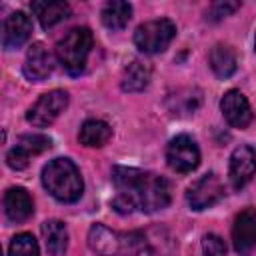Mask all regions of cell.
Returning a JSON list of instances; mask_svg holds the SVG:
<instances>
[{"label": "cell", "mask_w": 256, "mask_h": 256, "mask_svg": "<svg viewBox=\"0 0 256 256\" xmlns=\"http://www.w3.org/2000/svg\"><path fill=\"white\" fill-rule=\"evenodd\" d=\"M112 182L116 186L112 208L120 214H130L134 210L156 212L170 204V184L158 174L114 166Z\"/></svg>", "instance_id": "6da1fadb"}, {"label": "cell", "mask_w": 256, "mask_h": 256, "mask_svg": "<svg viewBox=\"0 0 256 256\" xmlns=\"http://www.w3.org/2000/svg\"><path fill=\"white\" fill-rule=\"evenodd\" d=\"M42 184L60 202H76L84 190L80 170L68 158L50 160L42 170Z\"/></svg>", "instance_id": "7a4b0ae2"}, {"label": "cell", "mask_w": 256, "mask_h": 256, "mask_svg": "<svg viewBox=\"0 0 256 256\" xmlns=\"http://www.w3.org/2000/svg\"><path fill=\"white\" fill-rule=\"evenodd\" d=\"M124 248L132 252V256H174L176 254V240L164 226H150L146 230L130 232L126 242L122 240Z\"/></svg>", "instance_id": "3957f363"}, {"label": "cell", "mask_w": 256, "mask_h": 256, "mask_svg": "<svg viewBox=\"0 0 256 256\" xmlns=\"http://www.w3.org/2000/svg\"><path fill=\"white\" fill-rule=\"evenodd\" d=\"M92 32L86 26L72 28L62 40L56 44V58L58 62L70 72V74H80L86 66L88 54L92 50Z\"/></svg>", "instance_id": "277c9868"}, {"label": "cell", "mask_w": 256, "mask_h": 256, "mask_svg": "<svg viewBox=\"0 0 256 256\" xmlns=\"http://www.w3.org/2000/svg\"><path fill=\"white\" fill-rule=\"evenodd\" d=\"M176 36V24L168 18H158L144 22L134 32V44L144 54L164 52L172 38Z\"/></svg>", "instance_id": "5b68a950"}, {"label": "cell", "mask_w": 256, "mask_h": 256, "mask_svg": "<svg viewBox=\"0 0 256 256\" xmlns=\"http://www.w3.org/2000/svg\"><path fill=\"white\" fill-rule=\"evenodd\" d=\"M68 106V92L66 90H50L46 94H42L36 104L26 112V120L32 126L44 128L50 126Z\"/></svg>", "instance_id": "8992f818"}, {"label": "cell", "mask_w": 256, "mask_h": 256, "mask_svg": "<svg viewBox=\"0 0 256 256\" xmlns=\"http://www.w3.org/2000/svg\"><path fill=\"white\" fill-rule=\"evenodd\" d=\"M166 160L174 172L186 174V172H192L200 164V150L190 136L180 134L170 140L166 148Z\"/></svg>", "instance_id": "52a82bcc"}, {"label": "cell", "mask_w": 256, "mask_h": 256, "mask_svg": "<svg viewBox=\"0 0 256 256\" xmlns=\"http://www.w3.org/2000/svg\"><path fill=\"white\" fill-rule=\"evenodd\" d=\"M222 196H224V186H222L220 178L214 172H208V174L200 176L196 182H192L188 186V192H186V200H188L192 210L210 208Z\"/></svg>", "instance_id": "ba28073f"}, {"label": "cell", "mask_w": 256, "mask_h": 256, "mask_svg": "<svg viewBox=\"0 0 256 256\" xmlns=\"http://www.w3.org/2000/svg\"><path fill=\"white\" fill-rule=\"evenodd\" d=\"M50 146H52V142H50V138L44 136V134H24V136H20L18 144L8 150L6 162H8L10 168L22 170V168L28 166L30 156L42 154V152L48 150Z\"/></svg>", "instance_id": "9c48e42d"}, {"label": "cell", "mask_w": 256, "mask_h": 256, "mask_svg": "<svg viewBox=\"0 0 256 256\" xmlns=\"http://www.w3.org/2000/svg\"><path fill=\"white\" fill-rule=\"evenodd\" d=\"M234 250L240 256H248L256 250V208L242 210L232 226Z\"/></svg>", "instance_id": "30bf717a"}, {"label": "cell", "mask_w": 256, "mask_h": 256, "mask_svg": "<svg viewBox=\"0 0 256 256\" xmlns=\"http://www.w3.org/2000/svg\"><path fill=\"white\" fill-rule=\"evenodd\" d=\"M256 172V152L252 146H238L230 156L228 178L234 190L244 188Z\"/></svg>", "instance_id": "8fae6325"}, {"label": "cell", "mask_w": 256, "mask_h": 256, "mask_svg": "<svg viewBox=\"0 0 256 256\" xmlns=\"http://www.w3.org/2000/svg\"><path fill=\"white\" fill-rule=\"evenodd\" d=\"M220 110L234 128H246L252 122V108L240 90H228L220 100Z\"/></svg>", "instance_id": "7c38bea8"}, {"label": "cell", "mask_w": 256, "mask_h": 256, "mask_svg": "<svg viewBox=\"0 0 256 256\" xmlns=\"http://www.w3.org/2000/svg\"><path fill=\"white\" fill-rule=\"evenodd\" d=\"M54 70V56L42 42H34L26 54L24 62V76L32 82L46 80Z\"/></svg>", "instance_id": "4fadbf2b"}, {"label": "cell", "mask_w": 256, "mask_h": 256, "mask_svg": "<svg viewBox=\"0 0 256 256\" xmlns=\"http://www.w3.org/2000/svg\"><path fill=\"white\" fill-rule=\"evenodd\" d=\"M32 34V20L30 16H26L22 10L12 12L6 20H4V28H2V44L6 50H14L20 48Z\"/></svg>", "instance_id": "5bb4252c"}, {"label": "cell", "mask_w": 256, "mask_h": 256, "mask_svg": "<svg viewBox=\"0 0 256 256\" xmlns=\"http://www.w3.org/2000/svg\"><path fill=\"white\" fill-rule=\"evenodd\" d=\"M4 212H6V218L10 222L18 224V222H24L32 216L34 202L24 188L14 186V188H8L4 194Z\"/></svg>", "instance_id": "9a60e30c"}, {"label": "cell", "mask_w": 256, "mask_h": 256, "mask_svg": "<svg viewBox=\"0 0 256 256\" xmlns=\"http://www.w3.org/2000/svg\"><path fill=\"white\" fill-rule=\"evenodd\" d=\"M88 246L100 256H116L124 248L120 236L104 224H94L88 230Z\"/></svg>", "instance_id": "2e32d148"}, {"label": "cell", "mask_w": 256, "mask_h": 256, "mask_svg": "<svg viewBox=\"0 0 256 256\" xmlns=\"http://www.w3.org/2000/svg\"><path fill=\"white\" fill-rule=\"evenodd\" d=\"M32 12L40 20L42 28H52L70 16V6L62 0H34Z\"/></svg>", "instance_id": "e0dca14e"}, {"label": "cell", "mask_w": 256, "mask_h": 256, "mask_svg": "<svg viewBox=\"0 0 256 256\" xmlns=\"http://www.w3.org/2000/svg\"><path fill=\"white\" fill-rule=\"evenodd\" d=\"M42 234H44V242L46 248L50 252V256H64L66 248H68V230L66 224L60 220H46L42 224Z\"/></svg>", "instance_id": "ac0fdd59"}, {"label": "cell", "mask_w": 256, "mask_h": 256, "mask_svg": "<svg viewBox=\"0 0 256 256\" xmlns=\"http://www.w3.org/2000/svg\"><path fill=\"white\" fill-rule=\"evenodd\" d=\"M208 60H210V68L214 70V74L218 78H230L236 72V66H238L236 54L228 44H216L210 50Z\"/></svg>", "instance_id": "d6986e66"}, {"label": "cell", "mask_w": 256, "mask_h": 256, "mask_svg": "<svg viewBox=\"0 0 256 256\" xmlns=\"http://www.w3.org/2000/svg\"><path fill=\"white\" fill-rule=\"evenodd\" d=\"M150 66L146 62H140V60H134L130 62L126 68H124V74H122V90L124 92H140L148 86L150 82Z\"/></svg>", "instance_id": "ffe728a7"}, {"label": "cell", "mask_w": 256, "mask_h": 256, "mask_svg": "<svg viewBox=\"0 0 256 256\" xmlns=\"http://www.w3.org/2000/svg\"><path fill=\"white\" fill-rule=\"evenodd\" d=\"M80 142L84 146H90V148H100L104 146L110 138H112V128L104 122V120H86L82 126H80Z\"/></svg>", "instance_id": "44dd1931"}, {"label": "cell", "mask_w": 256, "mask_h": 256, "mask_svg": "<svg viewBox=\"0 0 256 256\" xmlns=\"http://www.w3.org/2000/svg\"><path fill=\"white\" fill-rule=\"evenodd\" d=\"M132 18V6L122 0H112L102 8V24L110 30H122Z\"/></svg>", "instance_id": "7402d4cb"}, {"label": "cell", "mask_w": 256, "mask_h": 256, "mask_svg": "<svg viewBox=\"0 0 256 256\" xmlns=\"http://www.w3.org/2000/svg\"><path fill=\"white\" fill-rule=\"evenodd\" d=\"M8 256H40L36 238L32 234H28V232L16 234L12 238V242H10Z\"/></svg>", "instance_id": "603a6c76"}, {"label": "cell", "mask_w": 256, "mask_h": 256, "mask_svg": "<svg viewBox=\"0 0 256 256\" xmlns=\"http://www.w3.org/2000/svg\"><path fill=\"white\" fill-rule=\"evenodd\" d=\"M202 250L204 256H226V244L216 234H206L202 238Z\"/></svg>", "instance_id": "cb8c5ba5"}, {"label": "cell", "mask_w": 256, "mask_h": 256, "mask_svg": "<svg viewBox=\"0 0 256 256\" xmlns=\"http://www.w3.org/2000/svg\"><path fill=\"white\" fill-rule=\"evenodd\" d=\"M240 4L238 2H216L212 4V8L208 10V20H220L228 14H232Z\"/></svg>", "instance_id": "d4e9b609"}, {"label": "cell", "mask_w": 256, "mask_h": 256, "mask_svg": "<svg viewBox=\"0 0 256 256\" xmlns=\"http://www.w3.org/2000/svg\"><path fill=\"white\" fill-rule=\"evenodd\" d=\"M254 48H256V40H254Z\"/></svg>", "instance_id": "484cf974"}]
</instances>
